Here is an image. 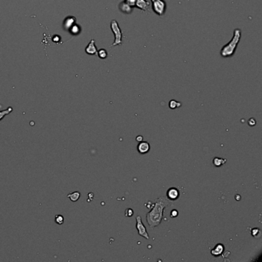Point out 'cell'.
Returning a JSON list of instances; mask_svg holds the SVG:
<instances>
[{
    "label": "cell",
    "instance_id": "cb8c5ba5",
    "mask_svg": "<svg viewBox=\"0 0 262 262\" xmlns=\"http://www.w3.org/2000/svg\"><path fill=\"white\" fill-rule=\"evenodd\" d=\"M142 140H143L142 136H138V137L136 138V141H137V142H142Z\"/></svg>",
    "mask_w": 262,
    "mask_h": 262
},
{
    "label": "cell",
    "instance_id": "5bb4252c",
    "mask_svg": "<svg viewBox=\"0 0 262 262\" xmlns=\"http://www.w3.org/2000/svg\"><path fill=\"white\" fill-rule=\"evenodd\" d=\"M13 110V108L12 107H8V108H6V109L3 110V111H0V121L4 118V117L6 115H7L10 112H12Z\"/></svg>",
    "mask_w": 262,
    "mask_h": 262
},
{
    "label": "cell",
    "instance_id": "8992f818",
    "mask_svg": "<svg viewBox=\"0 0 262 262\" xmlns=\"http://www.w3.org/2000/svg\"><path fill=\"white\" fill-rule=\"evenodd\" d=\"M180 196V192L176 188H171L167 191V198L171 201H176Z\"/></svg>",
    "mask_w": 262,
    "mask_h": 262
},
{
    "label": "cell",
    "instance_id": "7a4b0ae2",
    "mask_svg": "<svg viewBox=\"0 0 262 262\" xmlns=\"http://www.w3.org/2000/svg\"><path fill=\"white\" fill-rule=\"evenodd\" d=\"M241 32L239 29H234L233 38L227 45H225L221 50V56L222 57H231L234 55L236 47L241 39Z\"/></svg>",
    "mask_w": 262,
    "mask_h": 262
},
{
    "label": "cell",
    "instance_id": "603a6c76",
    "mask_svg": "<svg viewBox=\"0 0 262 262\" xmlns=\"http://www.w3.org/2000/svg\"><path fill=\"white\" fill-rule=\"evenodd\" d=\"M258 233H259V229H258V228L253 229L252 232H251V234H252L253 236H256Z\"/></svg>",
    "mask_w": 262,
    "mask_h": 262
},
{
    "label": "cell",
    "instance_id": "7c38bea8",
    "mask_svg": "<svg viewBox=\"0 0 262 262\" xmlns=\"http://www.w3.org/2000/svg\"><path fill=\"white\" fill-rule=\"evenodd\" d=\"M226 161H227L226 159H224V158H218V157H216V158H214L213 164L216 167H221V165H223L224 164H225Z\"/></svg>",
    "mask_w": 262,
    "mask_h": 262
},
{
    "label": "cell",
    "instance_id": "ffe728a7",
    "mask_svg": "<svg viewBox=\"0 0 262 262\" xmlns=\"http://www.w3.org/2000/svg\"><path fill=\"white\" fill-rule=\"evenodd\" d=\"M136 0H125V3L130 6H135Z\"/></svg>",
    "mask_w": 262,
    "mask_h": 262
},
{
    "label": "cell",
    "instance_id": "9c48e42d",
    "mask_svg": "<svg viewBox=\"0 0 262 262\" xmlns=\"http://www.w3.org/2000/svg\"><path fill=\"white\" fill-rule=\"evenodd\" d=\"M150 150V145L147 142H141L138 145V151L141 154H145L148 153Z\"/></svg>",
    "mask_w": 262,
    "mask_h": 262
},
{
    "label": "cell",
    "instance_id": "2e32d148",
    "mask_svg": "<svg viewBox=\"0 0 262 262\" xmlns=\"http://www.w3.org/2000/svg\"><path fill=\"white\" fill-rule=\"evenodd\" d=\"M68 30H69L72 34H74V35H76V34H79V32H80L81 29H80V27H79L78 25H75V24H74V25H72V26L69 29H68Z\"/></svg>",
    "mask_w": 262,
    "mask_h": 262
},
{
    "label": "cell",
    "instance_id": "30bf717a",
    "mask_svg": "<svg viewBox=\"0 0 262 262\" xmlns=\"http://www.w3.org/2000/svg\"><path fill=\"white\" fill-rule=\"evenodd\" d=\"M224 249H225V248H224V246L222 245L221 244H218L212 250H211V254L214 255L215 257H218L222 254V252L224 251Z\"/></svg>",
    "mask_w": 262,
    "mask_h": 262
},
{
    "label": "cell",
    "instance_id": "6da1fadb",
    "mask_svg": "<svg viewBox=\"0 0 262 262\" xmlns=\"http://www.w3.org/2000/svg\"><path fill=\"white\" fill-rule=\"evenodd\" d=\"M172 205L171 201L165 196H162L155 200L154 205L149 213L146 215V221L150 228L154 229L160 225L164 218V211L165 208Z\"/></svg>",
    "mask_w": 262,
    "mask_h": 262
},
{
    "label": "cell",
    "instance_id": "ba28073f",
    "mask_svg": "<svg viewBox=\"0 0 262 262\" xmlns=\"http://www.w3.org/2000/svg\"><path fill=\"white\" fill-rule=\"evenodd\" d=\"M135 6L142 9V11L147 12L150 7V4L146 0H136Z\"/></svg>",
    "mask_w": 262,
    "mask_h": 262
},
{
    "label": "cell",
    "instance_id": "277c9868",
    "mask_svg": "<svg viewBox=\"0 0 262 262\" xmlns=\"http://www.w3.org/2000/svg\"><path fill=\"white\" fill-rule=\"evenodd\" d=\"M152 3L153 11L158 15H162L165 12V4L164 0H151Z\"/></svg>",
    "mask_w": 262,
    "mask_h": 262
},
{
    "label": "cell",
    "instance_id": "e0dca14e",
    "mask_svg": "<svg viewBox=\"0 0 262 262\" xmlns=\"http://www.w3.org/2000/svg\"><path fill=\"white\" fill-rule=\"evenodd\" d=\"M180 106H181L180 102H177V101H175V100H172V101H170L169 107H170V108H172V109H175V108H177V107H180Z\"/></svg>",
    "mask_w": 262,
    "mask_h": 262
},
{
    "label": "cell",
    "instance_id": "52a82bcc",
    "mask_svg": "<svg viewBox=\"0 0 262 262\" xmlns=\"http://www.w3.org/2000/svg\"><path fill=\"white\" fill-rule=\"evenodd\" d=\"M97 48L96 46V42H95L94 39H92L90 41V42L89 43L87 46L85 48V52L87 53L88 55H90V56H93V55H96L97 53Z\"/></svg>",
    "mask_w": 262,
    "mask_h": 262
},
{
    "label": "cell",
    "instance_id": "44dd1931",
    "mask_svg": "<svg viewBox=\"0 0 262 262\" xmlns=\"http://www.w3.org/2000/svg\"><path fill=\"white\" fill-rule=\"evenodd\" d=\"M255 124H256V121H255L254 118H251L248 120V125H249L250 126H254V125H255Z\"/></svg>",
    "mask_w": 262,
    "mask_h": 262
},
{
    "label": "cell",
    "instance_id": "d6986e66",
    "mask_svg": "<svg viewBox=\"0 0 262 262\" xmlns=\"http://www.w3.org/2000/svg\"><path fill=\"white\" fill-rule=\"evenodd\" d=\"M134 215V211L131 208H128L125 210V216L126 217H132Z\"/></svg>",
    "mask_w": 262,
    "mask_h": 262
},
{
    "label": "cell",
    "instance_id": "ac0fdd59",
    "mask_svg": "<svg viewBox=\"0 0 262 262\" xmlns=\"http://www.w3.org/2000/svg\"><path fill=\"white\" fill-rule=\"evenodd\" d=\"M55 221H56V223L58 224V225H62V224H63V222H64V217L60 215H56Z\"/></svg>",
    "mask_w": 262,
    "mask_h": 262
},
{
    "label": "cell",
    "instance_id": "7402d4cb",
    "mask_svg": "<svg viewBox=\"0 0 262 262\" xmlns=\"http://www.w3.org/2000/svg\"><path fill=\"white\" fill-rule=\"evenodd\" d=\"M177 215H178V211L177 210H172V212H171V217L172 218H175Z\"/></svg>",
    "mask_w": 262,
    "mask_h": 262
},
{
    "label": "cell",
    "instance_id": "9a60e30c",
    "mask_svg": "<svg viewBox=\"0 0 262 262\" xmlns=\"http://www.w3.org/2000/svg\"><path fill=\"white\" fill-rule=\"evenodd\" d=\"M97 54L98 56H99L100 58H102V59H105V58H106L107 56H108V52H107L106 50L104 49H99V51H97Z\"/></svg>",
    "mask_w": 262,
    "mask_h": 262
},
{
    "label": "cell",
    "instance_id": "4fadbf2b",
    "mask_svg": "<svg viewBox=\"0 0 262 262\" xmlns=\"http://www.w3.org/2000/svg\"><path fill=\"white\" fill-rule=\"evenodd\" d=\"M81 194L79 191H75V192H72L71 194H69L68 195V198L71 200L72 201H77L80 198Z\"/></svg>",
    "mask_w": 262,
    "mask_h": 262
},
{
    "label": "cell",
    "instance_id": "8fae6325",
    "mask_svg": "<svg viewBox=\"0 0 262 262\" xmlns=\"http://www.w3.org/2000/svg\"><path fill=\"white\" fill-rule=\"evenodd\" d=\"M119 9L122 12V13H131L132 11V6H128V5L126 4V3H125V2H123V3H121Z\"/></svg>",
    "mask_w": 262,
    "mask_h": 262
},
{
    "label": "cell",
    "instance_id": "3957f363",
    "mask_svg": "<svg viewBox=\"0 0 262 262\" xmlns=\"http://www.w3.org/2000/svg\"><path fill=\"white\" fill-rule=\"evenodd\" d=\"M111 29L114 33V35H115V41H114L112 46H115L121 45L122 43V32L121 29L119 28L118 22H117L116 20L113 19L112 21L111 22Z\"/></svg>",
    "mask_w": 262,
    "mask_h": 262
},
{
    "label": "cell",
    "instance_id": "5b68a950",
    "mask_svg": "<svg viewBox=\"0 0 262 262\" xmlns=\"http://www.w3.org/2000/svg\"><path fill=\"white\" fill-rule=\"evenodd\" d=\"M136 228H137L139 235L142 236L143 237H145V238H146L147 240H149V234H148L147 230H146L145 226L144 224L142 223V217L139 216V215L136 217Z\"/></svg>",
    "mask_w": 262,
    "mask_h": 262
}]
</instances>
